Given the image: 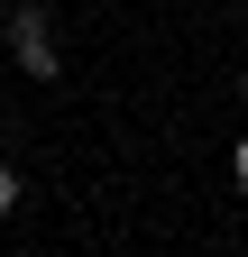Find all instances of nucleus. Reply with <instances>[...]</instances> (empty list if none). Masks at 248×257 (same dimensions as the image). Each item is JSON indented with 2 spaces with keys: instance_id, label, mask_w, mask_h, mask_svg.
<instances>
[{
  "instance_id": "f03ea898",
  "label": "nucleus",
  "mask_w": 248,
  "mask_h": 257,
  "mask_svg": "<svg viewBox=\"0 0 248 257\" xmlns=\"http://www.w3.org/2000/svg\"><path fill=\"white\" fill-rule=\"evenodd\" d=\"M19 211V166H0V220Z\"/></svg>"
},
{
  "instance_id": "7ed1b4c3",
  "label": "nucleus",
  "mask_w": 248,
  "mask_h": 257,
  "mask_svg": "<svg viewBox=\"0 0 248 257\" xmlns=\"http://www.w3.org/2000/svg\"><path fill=\"white\" fill-rule=\"evenodd\" d=\"M230 175H239V193H248V138H239V156H230Z\"/></svg>"
},
{
  "instance_id": "f257e3e1",
  "label": "nucleus",
  "mask_w": 248,
  "mask_h": 257,
  "mask_svg": "<svg viewBox=\"0 0 248 257\" xmlns=\"http://www.w3.org/2000/svg\"><path fill=\"white\" fill-rule=\"evenodd\" d=\"M10 55H19L28 83H55V74H65V55H55V19L37 10V0H10Z\"/></svg>"
}]
</instances>
